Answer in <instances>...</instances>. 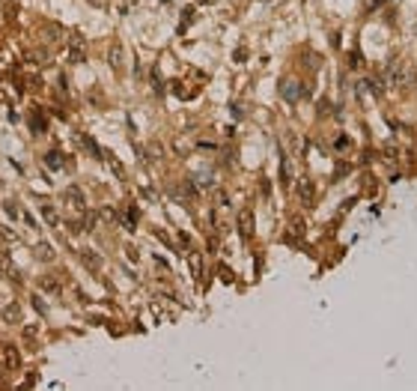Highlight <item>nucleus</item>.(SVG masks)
Masks as SVG:
<instances>
[{
  "instance_id": "obj_8",
  "label": "nucleus",
  "mask_w": 417,
  "mask_h": 391,
  "mask_svg": "<svg viewBox=\"0 0 417 391\" xmlns=\"http://www.w3.org/2000/svg\"><path fill=\"white\" fill-rule=\"evenodd\" d=\"M45 164H51V167H60L63 161H60V153H48L45 156Z\"/></svg>"
},
{
  "instance_id": "obj_3",
  "label": "nucleus",
  "mask_w": 417,
  "mask_h": 391,
  "mask_svg": "<svg viewBox=\"0 0 417 391\" xmlns=\"http://www.w3.org/2000/svg\"><path fill=\"white\" fill-rule=\"evenodd\" d=\"M295 194H298V200H301L304 206H313V197H316V185H313L310 179H298V182H295Z\"/></svg>"
},
{
  "instance_id": "obj_10",
  "label": "nucleus",
  "mask_w": 417,
  "mask_h": 391,
  "mask_svg": "<svg viewBox=\"0 0 417 391\" xmlns=\"http://www.w3.org/2000/svg\"><path fill=\"white\" fill-rule=\"evenodd\" d=\"M42 215H45V218H48V221H51V224L57 221V215H54V209H51V206H42Z\"/></svg>"
},
{
  "instance_id": "obj_5",
  "label": "nucleus",
  "mask_w": 417,
  "mask_h": 391,
  "mask_svg": "<svg viewBox=\"0 0 417 391\" xmlns=\"http://www.w3.org/2000/svg\"><path fill=\"white\" fill-rule=\"evenodd\" d=\"M3 320H6V323H18V320H21V308H18V305H6V308H3Z\"/></svg>"
},
{
  "instance_id": "obj_12",
  "label": "nucleus",
  "mask_w": 417,
  "mask_h": 391,
  "mask_svg": "<svg viewBox=\"0 0 417 391\" xmlns=\"http://www.w3.org/2000/svg\"><path fill=\"white\" fill-rule=\"evenodd\" d=\"M33 305H36V311H39V313H45V302H42L39 296H33Z\"/></svg>"
},
{
  "instance_id": "obj_13",
  "label": "nucleus",
  "mask_w": 417,
  "mask_h": 391,
  "mask_svg": "<svg viewBox=\"0 0 417 391\" xmlns=\"http://www.w3.org/2000/svg\"><path fill=\"white\" fill-rule=\"evenodd\" d=\"M379 3H381V0H366V9H376Z\"/></svg>"
},
{
  "instance_id": "obj_2",
  "label": "nucleus",
  "mask_w": 417,
  "mask_h": 391,
  "mask_svg": "<svg viewBox=\"0 0 417 391\" xmlns=\"http://www.w3.org/2000/svg\"><path fill=\"white\" fill-rule=\"evenodd\" d=\"M0 361H3L6 371H18V368H21V352H18V347H15V344H3V347H0Z\"/></svg>"
},
{
  "instance_id": "obj_9",
  "label": "nucleus",
  "mask_w": 417,
  "mask_h": 391,
  "mask_svg": "<svg viewBox=\"0 0 417 391\" xmlns=\"http://www.w3.org/2000/svg\"><path fill=\"white\" fill-rule=\"evenodd\" d=\"M69 60H72V63H84V51H81V48H72V51H69Z\"/></svg>"
},
{
  "instance_id": "obj_4",
  "label": "nucleus",
  "mask_w": 417,
  "mask_h": 391,
  "mask_svg": "<svg viewBox=\"0 0 417 391\" xmlns=\"http://www.w3.org/2000/svg\"><path fill=\"white\" fill-rule=\"evenodd\" d=\"M238 230H241V236H251L254 233V212L251 209H241L238 212Z\"/></svg>"
},
{
  "instance_id": "obj_1",
  "label": "nucleus",
  "mask_w": 417,
  "mask_h": 391,
  "mask_svg": "<svg viewBox=\"0 0 417 391\" xmlns=\"http://www.w3.org/2000/svg\"><path fill=\"white\" fill-rule=\"evenodd\" d=\"M411 78H414V72H411L408 66H402V63H397L394 69H387L390 87H405V84H411Z\"/></svg>"
},
{
  "instance_id": "obj_7",
  "label": "nucleus",
  "mask_w": 417,
  "mask_h": 391,
  "mask_svg": "<svg viewBox=\"0 0 417 391\" xmlns=\"http://www.w3.org/2000/svg\"><path fill=\"white\" fill-rule=\"evenodd\" d=\"M119 60H122V48L113 45V48H110V66H119Z\"/></svg>"
},
{
  "instance_id": "obj_11",
  "label": "nucleus",
  "mask_w": 417,
  "mask_h": 391,
  "mask_svg": "<svg viewBox=\"0 0 417 391\" xmlns=\"http://www.w3.org/2000/svg\"><path fill=\"white\" fill-rule=\"evenodd\" d=\"M292 233L301 236V233H304V221H292Z\"/></svg>"
},
{
  "instance_id": "obj_6",
  "label": "nucleus",
  "mask_w": 417,
  "mask_h": 391,
  "mask_svg": "<svg viewBox=\"0 0 417 391\" xmlns=\"http://www.w3.org/2000/svg\"><path fill=\"white\" fill-rule=\"evenodd\" d=\"M36 257H39V260H51V257H54V248H51V245H39V254H36Z\"/></svg>"
},
{
  "instance_id": "obj_14",
  "label": "nucleus",
  "mask_w": 417,
  "mask_h": 391,
  "mask_svg": "<svg viewBox=\"0 0 417 391\" xmlns=\"http://www.w3.org/2000/svg\"><path fill=\"white\" fill-rule=\"evenodd\" d=\"M0 254H3V251H0Z\"/></svg>"
}]
</instances>
